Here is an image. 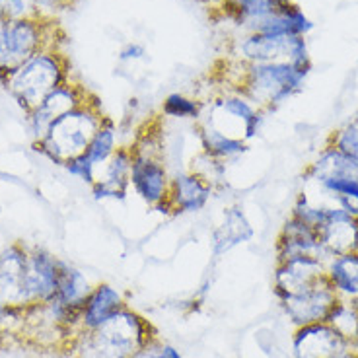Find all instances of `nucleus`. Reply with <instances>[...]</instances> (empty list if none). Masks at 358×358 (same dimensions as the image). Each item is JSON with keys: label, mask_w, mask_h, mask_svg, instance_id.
<instances>
[{"label": "nucleus", "mask_w": 358, "mask_h": 358, "mask_svg": "<svg viewBox=\"0 0 358 358\" xmlns=\"http://www.w3.org/2000/svg\"><path fill=\"white\" fill-rule=\"evenodd\" d=\"M306 178L313 179L315 183H322L327 179H358V162L352 160L347 154L339 152L337 148L327 146L320 154V158L308 168Z\"/></svg>", "instance_id": "4be33fe9"}, {"label": "nucleus", "mask_w": 358, "mask_h": 358, "mask_svg": "<svg viewBox=\"0 0 358 358\" xmlns=\"http://www.w3.org/2000/svg\"><path fill=\"white\" fill-rule=\"evenodd\" d=\"M103 115L96 101H86L80 108L72 109L57 119L41 141L31 143L34 150L57 166L86 152L94 133L101 125Z\"/></svg>", "instance_id": "f03ea898"}, {"label": "nucleus", "mask_w": 358, "mask_h": 358, "mask_svg": "<svg viewBox=\"0 0 358 358\" xmlns=\"http://www.w3.org/2000/svg\"><path fill=\"white\" fill-rule=\"evenodd\" d=\"M119 148L117 146V129L115 123L109 119V117H103L101 125L98 127V131L94 133L92 141H90L88 148H86V156H88L92 164L98 168V166H103L108 164V160L115 154V150Z\"/></svg>", "instance_id": "bb28decb"}, {"label": "nucleus", "mask_w": 358, "mask_h": 358, "mask_svg": "<svg viewBox=\"0 0 358 358\" xmlns=\"http://www.w3.org/2000/svg\"><path fill=\"white\" fill-rule=\"evenodd\" d=\"M125 308L127 302L119 288L111 287L108 282H99L96 287H92L88 298H86L80 331L96 329Z\"/></svg>", "instance_id": "6ab92c4d"}, {"label": "nucleus", "mask_w": 358, "mask_h": 358, "mask_svg": "<svg viewBox=\"0 0 358 358\" xmlns=\"http://www.w3.org/2000/svg\"><path fill=\"white\" fill-rule=\"evenodd\" d=\"M253 236V228L248 222V218L240 208H230L220 228L215 232V251L216 253H224V251L232 250L238 243L248 242Z\"/></svg>", "instance_id": "393cba45"}, {"label": "nucleus", "mask_w": 358, "mask_h": 358, "mask_svg": "<svg viewBox=\"0 0 358 358\" xmlns=\"http://www.w3.org/2000/svg\"><path fill=\"white\" fill-rule=\"evenodd\" d=\"M329 146L337 148L339 152L347 154L352 160L358 162V113L345 127H341L337 133L331 134Z\"/></svg>", "instance_id": "c85d7f7f"}, {"label": "nucleus", "mask_w": 358, "mask_h": 358, "mask_svg": "<svg viewBox=\"0 0 358 358\" xmlns=\"http://www.w3.org/2000/svg\"><path fill=\"white\" fill-rule=\"evenodd\" d=\"M162 113L170 119H193L199 121L203 115V103L185 94H170L162 103Z\"/></svg>", "instance_id": "cd10ccee"}, {"label": "nucleus", "mask_w": 358, "mask_h": 358, "mask_svg": "<svg viewBox=\"0 0 358 358\" xmlns=\"http://www.w3.org/2000/svg\"><path fill=\"white\" fill-rule=\"evenodd\" d=\"M325 278L339 298L358 302V251L331 257L325 263Z\"/></svg>", "instance_id": "aec40b11"}, {"label": "nucleus", "mask_w": 358, "mask_h": 358, "mask_svg": "<svg viewBox=\"0 0 358 358\" xmlns=\"http://www.w3.org/2000/svg\"><path fill=\"white\" fill-rule=\"evenodd\" d=\"M197 123L199 138H201L203 152L213 156L215 160L226 164V162L236 160V158H240V156L248 152V143L245 141H240V138H234V136H228V134L218 133L216 129L206 125L203 121H197Z\"/></svg>", "instance_id": "b1692460"}, {"label": "nucleus", "mask_w": 358, "mask_h": 358, "mask_svg": "<svg viewBox=\"0 0 358 358\" xmlns=\"http://www.w3.org/2000/svg\"><path fill=\"white\" fill-rule=\"evenodd\" d=\"M133 152L131 185L146 205L162 208L168 201L171 173L164 158V141L158 131H146L129 146Z\"/></svg>", "instance_id": "20e7f679"}, {"label": "nucleus", "mask_w": 358, "mask_h": 358, "mask_svg": "<svg viewBox=\"0 0 358 358\" xmlns=\"http://www.w3.org/2000/svg\"><path fill=\"white\" fill-rule=\"evenodd\" d=\"M333 358H358V352L349 350V352H343V355H337V357H333Z\"/></svg>", "instance_id": "e433bc0d"}, {"label": "nucleus", "mask_w": 358, "mask_h": 358, "mask_svg": "<svg viewBox=\"0 0 358 358\" xmlns=\"http://www.w3.org/2000/svg\"><path fill=\"white\" fill-rule=\"evenodd\" d=\"M213 195V185L193 171H178L171 176L168 201L162 206L166 213L191 215L206 206Z\"/></svg>", "instance_id": "2eb2a0df"}, {"label": "nucleus", "mask_w": 358, "mask_h": 358, "mask_svg": "<svg viewBox=\"0 0 358 358\" xmlns=\"http://www.w3.org/2000/svg\"><path fill=\"white\" fill-rule=\"evenodd\" d=\"M26 292L29 306L47 304L57 294L59 282V259L53 253L41 248L27 250L26 263Z\"/></svg>", "instance_id": "f8f14e48"}, {"label": "nucleus", "mask_w": 358, "mask_h": 358, "mask_svg": "<svg viewBox=\"0 0 358 358\" xmlns=\"http://www.w3.org/2000/svg\"><path fill=\"white\" fill-rule=\"evenodd\" d=\"M317 236L331 257L358 251V218L337 205L327 206V218Z\"/></svg>", "instance_id": "f3484780"}, {"label": "nucleus", "mask_w": 358, "mask_h": 358, "mask_svg": "<svg viewBox=\"0 0 358 358\" xmlns=\"http://www.w3.org/2000/svg\"><path fill=\"white\" fill-rule=\"evenodd\" d=\"M265 111L253 106L250 99L243 98L240 94H226L216 98L208 111L201 115L199 121L216 129L218 133L228 134L240 141H251L259 133Z\"/></svg>", "instance_id": "0eeeda50"}, {"label": "nucleus", "mask_w": 358, "mask_h": 358, "mask_svg": "<svg viewBox=\"0 0 358 358\" xmlns=\"http://www.w3.org/2000/svg\"><path fill=\"white\" fill-rule=\"evenodd\" d=\"M131 166H133V152L129 146L117 148L115 154L103 164V178L92 185V195L96 201L106 199H125L127 189L131 185Z\"/></svg>", "instance_id": "a211bd4d"}, {"label": "nucleus", "mask_w": 358, "mask_h": 358, "mask_svg": "<svg viewBox=\"0 0 358 358\" xmlns=\"http://www.w3.org/2000/svg\"><path fill=\"white\" fill-rule=\"evenodd\" d=\"M292 216L298 218V220H302L304 224H308L310 228H313L317 232L323 226V222H325V218H327V206L312 205L308 201V197L302 193L298 197V201H296V205L292 206Z\"/></svg>", "instance_id": "c756f323"}, {"label": "nucleus", "mask_w": 358, "mask_h": 358, "mask_svg": "<svg viewBox=\"0 0 358 358\" xmlns=\"http://www.w3.org/2000/svg\"><path fill=\"white\" fill-rule=\"evenodd\" d=\"M63 168L66 170V173H71L72 178L80 179L84 183H88L90 187H92V185L96 183V179H98V176H96V166L92 164V160H90L86 154H80V156H76V158H71L69 162H64Z\"/></svg>", "instance_id": "2f4dec72"}, {"label": "nucleus", "mask_w": 358, "mask_h": 358, "mask_svg": "<svg viewBox=\"0 0 358 358\" xmlns=\"http://www.w3.org/2000/svg\"><path fill=\"white\" fill-rule=\"evenodd\" d=\"M189 171L197 173V176H201V178L205 179L206 183L215 185L218 179H222L224 164L222 162L215 160V158L208 156V154L201 152L197 158H193V166H191V170Z\"/></svg>", "instance_id": "7c9ffc66"}, {"label": "nucleus", "mask_w": 358, "mask_h": 358, "mask_svg": "<svg viewBox=\"0 0 358 358\" xmlns=\"http://www.w3.org/2000/svg\"><path fill=\"white\" fill-rule=\"evenodd\" d=\"M310 69H300L296 64L271 63L248 64L242 74V84L236 90L263 111L280 106L292 98L304 86Z\"/></svg>", "instance_id": "39448f33"}, {"label": "nucleus", "mask_w": 358, "mask_h": 358, "mask_svg": "<svg viewBox=\"0 0 358 358\" xmlns=\"http://www.w3.org/2000/svg\"><path fill=\"white\" fill-rule=\"evenodd\" d=\"M69 80L66 63L55 49L45 47L36 53L29 61L20 66L8 76L4 86L10 96L18 101L24 113L29 115L51 92Z\"/></svg>", "instance_id": "7ed1b4c3"}, {"label": "nucleus", "mask_w": 358, "mask_h": 358, "mask_svg": "<svg viewBox=\"0 0 358 358\" xmlns=\"http://www.w3.org/2000/svg\"><path fill=\"white\" fill-rule=\"evenodd\" d=\"M154 337L152 323L127 306L103 325L78 333L72 350L74 358H133Z\"/></svg>", "instance_id": "f257e3e1"}, {"label": "nucleus", "mask_w": 358, "mask_h": 358, "mask_svg": "<svg viewBox=\"0 0 358 358\" xmlns=\"http://www.w3.org/2000/svg\"><path fill=\"white\" fill-rule=\"evenodd\" d=\"M240 55L248 64L288 63L300 69H310V57L304 37L250 34L240 43Z\"/></svg>", "instance_id": "6e6552de"}, {"label": "nucleus", "mask_w": 358, "mask_h": 358, "mask_svg": "<svg viewBox=\"0 0 358 358\" xmlns=\"http://www.w3.org/2000/svg\"><path fill=\"white\" fill-rule=\"evenodd\" d=\"M325 323H329L343 339L350 343L352 349L358 347V302L355 300H343L339 298L331 312L327 315Z\"/></svg>", "instance_id": "a878e982"}, {"label": "nucleus", "mask_w": 358, "mask_h": 358, "mask_svg": "<svg viewBox=\"0 0 358 358\" xmlns=\"http://www.w3.org/2000/svg\"><path fill=\"white\" fill-rule=\"evenodd\" d=\"M352 350L329 323H310L296 327L292 339V358H333ZM357 352V350H355Z\"/></svg>", "instance_id": "9b49d317"}, {"label": "nucleus", "mask_w": 358, "mask_h": 358, "mask_svg": "<svg viewBox=\"0 0 358 358\" xmlns=\"http://www.w3.org/2000/svg\"><path fill=\"white\" fill-rule=\"evenodd\" d=\"M69 0H34V4H36V8L37 10H41V8H61V6H64Z\"/></svg>", "instance_id": "f704fd0d"}, {"label": "nucleus", "mask_w": 358, "mask_h": 358, "mask_svg": "<svg viewBox=\"0 0 358 358\" xmlns=\"http://www.w3.org/2000/svg\"><path fill=\"white\" fill-rule=\"evenodd\" d=\"M0 181H16V178H12L8 173H2V171H0Z\"/></svg>", "instance_id": "4c0bfd02"}, {"label": "nucleus", "mask_w": 358, "mask_h": 358, "mask_svg": "<svg viewBox=\"0 0 358 358\" xmlns=\"http://www.w3.org/2000/svg\"><path fill=\"white\" fill-rule=\"evenodd\" d=\"M292 6L290 0H232V14L238 24L255 34L267 20L285 14Z\"/></svg>", "instance_id": "412c9836"}, {"label": "nucleus", "mask_w": 358, "mask_h": 358, "mask_svg": "<svg viewBox=\"0 0 358 358\" xmlns=\"http://www.w3.org/2000/svg\"><path fill=\"white\" fill-rule=\"evenodd\" d=\"M325 278V263L313 257L278 261L275 268V296L296 294L315 287Z\"/></svg>", "instance_id": "dca6fc26"}, {"label": "nucleus", "mask_w": 358, "mask_h": 358, "mask_svg": "<svg viewBox=\"0 0 358 358\" xmlns=\"http://www.w3.org/2000/svg\"><path fill=\"white\" fill-rule=\"evenodd\" d=\"M27 248L12 243L0 253V308H24L29 306L26 292Z\"/></svg>", "instance_id": "ddd939ff"}, {"label": "nucleus", "mask_w": 358, "mask_h": 358, "mask_svg": "<svg viewBox=\"0 0 358 358\" xmlns=\"http://www.w3.org/2000/svg\"><path fill=\"white\" fill-rule=\"evenodd\" d=\"M88 99V92L82 88L80 84H74L71 80L61 84L29 115H26L31 143L41 141L57 119H61L64 113H69L72 109L80 108L82 103H86Z\"/></svg>", "instance_id": "1a4fd4ad"}, {"label": "nucleus", "mask_w": 358, "mask_h": 358, "mask_svg": "<svg viewBox=\"0 0 358 358\" xmlns=\"http://www.w3.org/2000/svg\"><path fill=\"white\" fill-rule=\"evenodd\" d=\"M90 290L92 285L80 268L59 259V282L53 298L55 302L61 306H82L86 302Z\"/></svg>", "instance_id": "5701e85b"}, {"label": "nucleus", "mask_w": 358, "mask_h": 358, "mask_svg": "<svg viewBox=\"0 0 358 358\" xmlns=\"http://www.w3.org/2000/svg\"><path fill=\"white\" fill-rule=\"evenodd\" d=\"M337 300L339 296L327 282V278H323L322 282L302 292L278 296L280 308L285 310L287 317L296 327L325 322Z\"/></svg>", "instance_id": "9d476101"}, {"label": "nucleus", "mask_w": 358, "mask_h": 358, "mask_svg": "<svg viewBox=\"0 0 358 358\" xmlns=\"http://www.w3.org/2000/svg\"><path fill=\"white\" fill-rule=\"evenodd\" d=\"M320 187L333 199L347 197L358 201V179H327L320 183Z\"/></svg>", "instance_id": "473e14b6"}, {"label": "nucleus", "mask_w": 358, "mask_h": 358, "mask_svg": "<svg viewBox=\"0 0 358 358\" xmlns=\"http://www.w3.org/2000/svg\"><path fill=\"white\" fill-rule=\"evenodd\" d=\"M143 55H144V47L143 45H138V43H129L121 51V61H136V59H143Z\"/></svg>", "instance_id": "72a5a7b5"}, {"label": "nucleus", "mask_w": 358, "mask_h": 358, "mask_svg": "<svg viewBox=\"0 0 358 358\" xmlns=\"http://www.w3.org/2000/svg\"><path fill=\"white\" fill-rule=\"evenodd\" d=\"M154 358H183V357L179 355V350L176 349V347H171V345H168V343H164L160 352H158Z\"/></svg>", "instance_id": "c9c22d12"}, {"label": "nucleus", "mask_w": 358, "mask_h": 358, "mask_svg": "<svg viewBox=\"0 0 358 358\" xmlns=\"http://www.w3.org/2000/svg\"><path fill=\"white\" fill-rule=\"evenodd\" d=\"M294 257H313L323 263L331 259L320 242L317 232L308 224L290 215L277 240V263L278 261L294 259Z\"/></svg>", "instance_id": "4468645a"}, {"label": "nucleus", "mask_w": 358, "mask_h": 358, "mask_svg": "<svg viewBox=\"0 0 358 358\" xmlns=\"http://www.w3.org/2000/svg\"><path fill=\"white\" fill-rule=\"evenodd\" d=\"M45 27L39 18H0V80L47 47Z\"/></svg>", "instance_id": "423d86ee"}]
</instances>
